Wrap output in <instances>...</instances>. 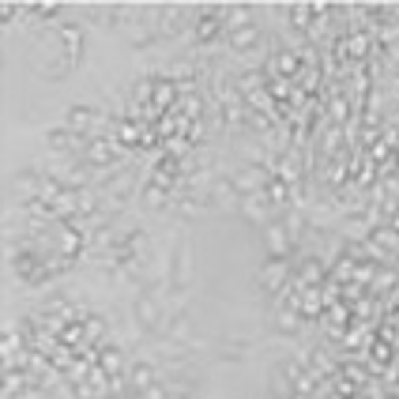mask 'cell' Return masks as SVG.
<instances>
[{
    "mask_svg": "<svg viewBox=\"0 0 399 399\" xmlns=\"http://www.w3.org/2000/svg\"><path fill=\"white\" fill-rule=\"evenodd\" d=\"M256 45H260V31H256L253 23L230 34V49H237V53H249V49H256Z\"/></svg>",
    "mask_w": 399,
    "mask_h": 399,
    "instance_id": "obj_11",
    "label": "cell"
},
{
    "mask_svg": "<svg viewBox=\"0 0 399 399\" xmlns=\"http://www.w3.org/2000/svg\"><path fill=\"white\" fill-rule=\"evenodd\" d=\"M185 26H189V12L185 8H162L159 23H155V34H162V38H178V34H185Z\"/></svg>",
    "mask_w": 399,
    "mask_h": 399,
    "instance_id": "obj_6",
    "label": "cell"
},
{
    "mask_svg": "<svg viewBox=\"0 0 399 399\" xmlns=\"http://www.w3.org/2000/svg\"><path fill=\"white\" fill-rule=\"evenodd\" d=\"M260 283H264V290L283 294V286L290 283V267H286V260H267L264 272H260Z\"/></svg>",
    "mask_w": 399,
    "mask_h": 399,
    "instance_id": "obj_7",
    "label": "cell"
},
{
    "mask_svg": "<svg viewBox=\"0 0 399 399\" xmlns=\"http://www.w3.org/2000/svg\"><path fill=\"white\" fill-rule=\"evenodd\" d=\"M61 42H64V64L68 68H76L79 57H83V31L76 23H64L61 26Z\"/></svg>",
    "mask_w": 399,
    "mask_h": 399,
    "instance_id": "obj_8",
    "label": "cell"
},
{
    "mask_svg": "<svg viewBox=\"0 0 399 399\" xmlns=\"http://www.w3.org/2000/svg\"><path fill=\"white\" fill-rule=\"evenodd\" d=\"M45 143L61 155H83L91 136H79V132H72V128H49V132H45Z\"/></svg>",
    "mask_w": 399,
    "mask_h": 399,
    "instance_id": "obj_4",
    "label": "cell"
},
{
    "mask_svg": "<svg viewBox=\"0 0 399 399\" xmlns=\"http://www.w3.org/2000/svg\"><path fill=\"white\" fill-rule=\"evenodd\" d=\"M15 12H19V4H4V8H0V23H12Z\"/></svg>",
    "mask_w": 399,
    "mask_h": 399,
    "instance_id": "obj_21",
    "label": "cell"
},
{
    "mask_svg": "<svg viewBox=\"0 0 399 399\" xmlns=\"http://www.w3.org/2000/svg\"><path fill=\"white\" fill-rule=\"evenodd\" d=\"M286 192H290V185H286L283 178H272V181H267V189H264V196L272 200V208H286V200H290Z\"/></svg>",
    "mask_w": 399,
    "mask_h": 399,
    "instance_id": "obj_13",
    "label": "cell"
},
{
    "mask_svg": "<svg viewBox=\"0 0 399 399\" xmlns=\"http://www.w3.org/2000/svg\"><path fill=\"white\" fill-rule=\"evenodd\" d=\"M140 132H147V128H140L136 120H117L114 125V140L120 143V147H136V143H143V136Z\"/></svg>",
    "mask_w": 399,
    "mask_h": 399,
    "instance_id": "obj_10",
    "label": "cell"
},
{
    "mask_svg": "<svg viewBox=\"0 0 399 399\" xmlns=\"http://www.w3.org/2000/svg\"><path fill=\"white\" fill-rule=\"evenodd\" d=\"M155 384H159V369H155V366H143V361H140V366L128 369V388H132L136 396L147 392V388H155Z\"/></svg>",
    "mask_w": 399,
    "mask_h": 399,
    "instance_id": "obj_9",
    "label": "cell"
},
{
    "mask_svg": "<svg viewBox=\"0 0 399 399\" xmlns=\"http://www.w3.org/2000/svg\"><path fill=\"white\" fill-rule=\"evenodd\" d=\"M384 343H388V339H380V343H373V358H377V361H388V358H392V350H388Z\"/></svg>",
    "mask_w": 399,
    "mask_h": 399,
    "instance_id": "obj_20",
    "label": "cell"
},
{
    "mask_svg": "<svg viewBox=\"0 0 399 399\" xmlns=\"http://www.w3.org/2000/svg\"><path fill=\"white\" fill-rule=\"evenodd\" d=\"M366 42H369V34H354V38H350V45H347V49L354 53V57H366Z\"/></svg>",
    "mask_w": 399,
    "mask_h": 399,
    "instance_id": "obj_18",
    "label": "cell"
},
{
    "mask_svg": "<svg viewBox=\"0 0 399 399\" xmlns=\"http://www.w3.org/2000/svg\"><path fill=\"white\" fill-rule=\"evenodd\" d=\"M294 399H313V396H302V392H298V396H294Z\"/></svg>",
    "mask_w": 399,
    "mask_h": 399,
    "instance_id": "obj_22",
    "label": "cell"
},
{
    "mask_svg": "<svg viewBox=\"0 0 399 399\" xmlns=\"http://www.w3.org/2000/svg\"><path fill=\"white\" fill-rule=\"evenodd\" d=\"M241 215H245L249 222H256V226H267L275 215L272 200L264 196V192H253V196H241Z\"/></svg>",
    "mask_w": 399,
    "mask_h": 399,
    "instance_id": "obj_5",
    "label": "cell"
},
{
    "mask_svg": "<svg viewBox=\"0 0 399 399\" xmlns=\"http://www.w3.org/2000/svg\"><path fill=\"white\" fill-rule=\"evenodd\" d=\"M120 159V143L114 136H95V140L87 143V151H83V162L91 166V170H98V166H114Z\"/></svg>",
    "mask_w": 399,
    "mask_h": 399,
    "instance_id": "obj_2",
    "label": "cell"
},
{
    "mask_svg": "<svg viewBox=\"0 0 399 399\" xmlns=\"http://www.w3.org/2000/svg\"><path fill=\"white\" fill-rule=\"evenodd\" d=\"M272 68H275V72H283V76H298V72H302V68H298V57H294V53H279V57L272 61Z\"/></svg>",
    "mask_w": 399,
    "mask_h": 399,
    "instance_id": "obj_17",
    "label": "cell"
},
{
    "mask_svg": "<svg viewBox=\"0 0 399 399\" xmlns=\"http://www.w3.org/2000/svg\"><path fill=\"white\" fill-rule=\"evenodd\" d=\"M275 324H279L283 336H298L302 320H298V309H279V317H275Z\"/></svg>",
    "mask_w": 399,
    "mask_h": 399,
    "instance_id": "obj_14",
    "label": "cell"
},
{
    "mask_svg": "<svg viewBox=\"0 0 399 399\" xmlns=\"http://www.w3.org/2000/svg\"><path fill=\"white\" fill-rule=\"evenodd\" d=\"M98 366L106 369L109 377L125 373V354H120V347H102V350H98Z\"/></svg>",
    "mask_w": 399,
    "mask_h": 399,
    "instance_id": "obj_12",
    "label": "cell"
},
{
    "mask_svg": "<svg viewBox=\"0 0 399 399\" xmlns=\"http://www.w3.org/2000/svg\"><path fill=\"white\" fill-rule=\"evenodd\" d=\"M264 245H267V253H272V260H286L294 253V237H290V230H286V222H267L264 226Z\"/></svg>",
    "mask_w": 399,
    "mask_h": 399,
    "instance_id": "obj_3",
    "label": "cell"
},
{
    "mask_svg": "<svg viewBox=\"0 0 399 399\" xmlns=\"http://www.w3.org/2000/svg\"><path fill=\"white\" fill-rule=\"evenodd\" d=\"M102 336H106V320L102 317H83V339H87V347L95 339H102Z\"/></svg>",
    "mask_w": 399,
    "mask_h": 399,
    "instance_id": "obj_16",
    "label": "cell"
},
{
    "mask_svg": "<svg viewBox=\"0 0 399 399\" xmlns=\"http://www.w3.org/2000/svg\"><path fill=\"white\" fill-rule=\"evenodd\" d=\"M102 125H106L102 109L87 106V102H76V106L64 109V128H72V132H79V136H91V140H95V132Z\"/></svg>",
    "mask_w": 399,
    "mask_h": 399,
    "instance_id": "obj_1",
    "label": "cell"
},
{
    "mask_svg": "<svg viewBox=\"0 0 399 399\" xmlns=\"http://www.w3.org/2000/svg\"><path fill=\"white\" fill-rule=\"evenodd\" d=\"M143 203H147V208H166V203H170V192H166L162 189V185H147V189H143Z\"/></svg>",
    "mask_w": 399,
    "mask_h": 399,
    "instance_id": "obj_15",
    "label": "cell"
},
{
    "mask_svg": "<svg viewBox=\"0 0 399 399\" xmlns=\"http://www.w3.org/2000/svg\"><path fill=\"white\" fill-rule=\"evenodd\" d=\"M31 12H34V19H49V15H57V4H38Z\"/></svg>",
    "mask_w": 399,
    "mask_h": 399,
    "instance_id": "obj_19",
    "label": "cell"
}]
</instances>
